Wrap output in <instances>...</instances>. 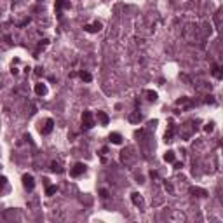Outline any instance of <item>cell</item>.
I'll return each instance as SVG.
<instances>
[{
  "mask_svg": "<svg viewBox=\"0 0 223 223\" xmlns=\"http://www.w3.org/2000/svg\"><path fill=\"white\" fill-rule=\"evenodd\" d=\"M131 199H132V202H134V206H141V204H143V200H141L140 193H132Z\"/></svg>",
  "mask_w": 223,
  "mask_h": 223,
  "instance_id": "obj_12",
  "label": "cell"
},
{
  "mask_svg": "<svg viewBox=\"0 0 223 223\" xmlns=\"http://www.w3.org/2000/svg\"><path fill=\"white\" fill-rule=\"evenodd\" d=\"M82 126L85 127V129H91L93 126H94V119H93V114L89 110H85L84 114H82Z\"/></svg>",
  "mask_w": 223,
  "mask_h": 223,
  "instance_id": "obj_1",
  "label": "cell"
},
{
  "mask_svg": "<svg viewBox=\"0 0 223 223\" xmlns=\"http://www.w3.org/2000/svg\"><path fill=\"white\" fill-rule=\"evenodd\" d=\"M145 94L148 96L150 101H155V99H157V93H153V91H145Z\"/></svg>",
  "mask_w": 223,
  "mask_h": 223,
  "instance_id": "obj_18",
  "label": "cell"
},
{
  "mask_svg": "<svg viewBox=\"0 0 223 223\" xmlns=\"http://www.w3.org/2000/svg\"><path fill=\"white\" fill-rule=\"evenodd\" d=\"M79 75H80V79H82L84 82H91V80H93V75L89 73V72H80Z\"/></svg>",
  "mask_w": 223,
  "mask_h": 223,
  "instance_id": "obj_13",
  "label": "cell"
},
{
  "mask_svg": "<svg viewBox=\"0 0 223 223\" xmlns=\"http://www.w3.org/2000/svg\"><path fill=\"white\" fill-rule=\"evenodd\" d=\"M52 129H54V120H52V119H47L46 124H44V127L40 129V132H42V134H49Z\"/></svg>",
  "mask_w": 223,
  "mask_h": 223,
  "instance_id": "obj_4",
  "label": "cell"
},
{
  "mask_svg": "<svg viewBox=\"0 0 223 223\" xmlns=\"http://www.w3.org/2000/svg\"><path fill=\"white\" fill-rule=\"evenodd\" d=\"M206 103H214V99H213V96H208V98H206Z\"/></svg>",
  "mask_w": 223,
  "mask_h": 223,
  "instance_id": "obj_24",
  "label": "cell"
},
{
  "mask_svg": "<svg viewBox=\"0 0 223 223\" xmlns=\"http://www.w3.org/2000/svg\"><path fill=\"white\" fill-rule=\"evenodd\" d=\"M98 120L101 122V126H106L110 122V119H108V115L105 114V112H98Z\"/></svg>",
  "mask_w": 223,
  "mask_h": 223,
  "instance_id": "obj_9",
  "label": "cell"
},
{
  "mask_svg": "<svg viewBox=\"0 0 223 223\" xmlns=\"http://www.w3.org/2000/svg\"><path fill=\"white\" fill-rule=\"evenodd\" d=\"M35 93L38 94V96H44L47 93V87L44 85V84H35Z\"/></svg>",
  "mask_w": 223,
  "mask_h": 223,
  "instance_id": "obj_8",
  "label": "cell"
},
{
  "mask_svg": "<svg viewBox=\"0 0 223 223\" xmlns=\"http://www.w3.org/2000/svg\"><path fill=\"white\" fill-rule=\"evenodd\" d=\"M174 134V126H169V131H166V141H169Z\"/></svg>",
  "mask_w": 223,
  "mask_h": 223,
  "instance_id": "obj_17",
  "label": "cell"
},
{
  "mask_svg": "<svg viewBox=\"0 0 223 223\" xmlns=\"http://www.w3.org/2000/svg\"><path fill=\"white\" fill-rule=\"evenodd\" d=\"M183 166H181V162H174V169H181Z\"/></svg>",
  "mask_w": 223,
  "mask_h": 223,
  "instance_id": "obj_23",
  "label": "cell"
},
{
  "mask_svg": "<svg viewBox=\"0 0 223 223\" xmlns=\"http://www.w3.org/2000/svg\"><path fill=\"white\" fill-rule=\"evenodd\" d=\"M141 120V114L140 112H132V114L129 115V122H140Z\"/></svg>",
  "mask_w": 223,
  "mask_h": 223,
  "instance_id": "obj_11",
  "label": "cell"
},
{
  "mask_svg": "<svg viewBox=\"0 0 223 223\" xmlns=\"http://www.w3.org/2000/svg\"><path fill=\"white\" fill-rule=\"evenodd\" d=\"M84 30H85V32H89V33L99 32V30H101V23H99V21H96L94 25H85V26H84Z\"/></svg>",
  "mask_w": 223,
  "mask_h": 223,
  "instance_id": "obj_6",
  "label": "cell"
},
{
  "mask_svg": "<svg viewBox=\"0 0 223 223\" xmlns=\"http://www.w3.org/2000/svg\"><path fill=\"white\" fill-rule=\"evenodd\" d=\"M84 171H85V164H82V162H77L72 169H70V174L73 176V178H77V176H80V174H84Z\"/></svg>",
  "mask_w": 223,
  "mask_h": 223,
  "instance_id": "obj_3",
  "label": "cell"
},
{
  "mask_svg": "<svg viewBox=\"0 0 223 223\" xmlns=\"http://www.w3.org/2000/svg\"><path fill=\"white\" fill-rule=\"evenodd\" d=\"M108 140L114 143V145H120V143H122V136L119 134V132H112V134L108 136Z\"/></svg>",
  "mask_w": 223,
  "mask_h": 223,
  "instance_id": "obj_7",
  "label": "cell"
},
{
  "mask_svg": "<svg viewBox=\"0 0 223 223\" xmlns=\"http://www.w3.org/2000/svg\"><path fill=\"white\" fill-rule=\"evenodd\" d=\"M213 75H214L216 79H221V72H220V66H214V68H213Z\"/></svg>",
  "mask_w": 223,
  "mask_h": 223,
  "instance_id": "obj_19",
  "label": "cell"
},
{
  "mask_svg": "<svg viewBox=\"0 0 223 223\" xmlns=\"http://www.w3.org/2000/svg\"><path fill=\"white\" fill-rule=\"evenodd\" d=\"M23 187H25L26 190H30V192L35 188V180H33L32 174H25V176H23Z\"/></svg>",
  "mask_w": 223,
  "mask_h": 223,
  "instance_id": "obj_2",
  "label": "cell"
},
{
  "mask_svg": "<svg viewBox=\"0 0 223 223\" xmlns=\"http://www.w3.org/2000/svg\"><path fill=\"white\" fill-rule=\"evenodd\" d=\"M7 185V178L5 176H0V188H4Z\"/></svg>",
  "mask_w": 223,
  "mask_h": 223,
  "instance_id": "obj_20",
  "label": "cell"
},
{
  "mask_svg": "<svg viewBox=\"0 0 223 223\" xmlns=\"http://www.w3.org/2000/svg\"><path fill=\"white\" fill-rule=\"evenodd\" d=\"M204 131H206V132H211V131H213V124H208V126L204 127Z\"/></svg>",
  "mask_w": 223,
  "mask_h": 223,
  "instance_id": "obj_22",
  "label": "cell"
},
{
  "mask_svg": "<svg viewBox=\"0 0 223 223\" xmlns=\"http://www.w3.org/2000/svg\"><path fill=\"white\" fill-rule=\"evenodd\" d=\"M99 193H101V197H103V199H106V197H108V190H105V188H103V190H99Z\"/></svg>",
  "mask_w": 223,
  "mask_h": 223,
  "instance_id": "obj_21",
  "label": "cell"
},
{
  "mask_svg": "<svg viewBox=\"0 0 223 223\" xmlns=\"http://www.w3.org/2000/svg\"><path fill=\"white\" fill-rule=\"evenodd\" d=\"M63 7H70V2L68 0H56V12H58V17H61V9Z\"/></svg>",
  "mask_w": 223,
  "mask_h": 223,
  "instance_id": "obj_5",
  "label": "cell"
},
{
  "mask_svg": "<svg viewBox=\"0 0 223 223\" xmlns=\"http://www.w3.org/2000/svg\"><path fill=\"white\" fill-rule=\"evenodd\" d=\"M56 192H58V187H56V185H49V187L46 188V195H49V197L54 195Z\"/></svg>",
  "mask_w": 223,
  "mask_h": 223,
  "instance_id": "obj_15",
  "label": "cell"
},
{
  "mask_svg": "<svg viewBox=\"0 0 223 223\" xmlns=\"http://www.w3.org/2000/svg\"><path fill=\"white\" fill-rule=\"evenodd\" d=\"M51 171H52V173H63V167H61L58 162H52V164H51Z\"/></svg>",
  "mask_w": 223,
  "mask_h": 223,
  "instance_id": "obj_16",
  "label": "cell"
},
{
  "mask_svg": "<svg viewBox=\"0 0 223 223\" xmlns=\"http://www.w3.org/2000/svg\"><path fill=\"white\" fill-rule=\"evenodd\" d=\"M174 159H176V157H174V152H171V150L166 152V155H164V161H166V162H174Z\"/></svg>",
  "mask_w": 223,
  "mask_h": 223,
  "instance_id": "obj_14",
  "label": "cell"
},
{
  "mask_svg": "<svg viewBox=\"0 0 223 223\" xmlns=\"http://www.w3.org/2000/svg\"><path fill=\"white\" fill-rule=\"evenodd\" d=\"M190 193H197L199 197H206V195H208V192H206V190H202V188H195V187H192V188H190Z\"/></svg>",
  "mask_w": 223,
  "mask_h": 223,
  "instance_id": "obj_10",
  "label": "cell"
}]
</instances>
